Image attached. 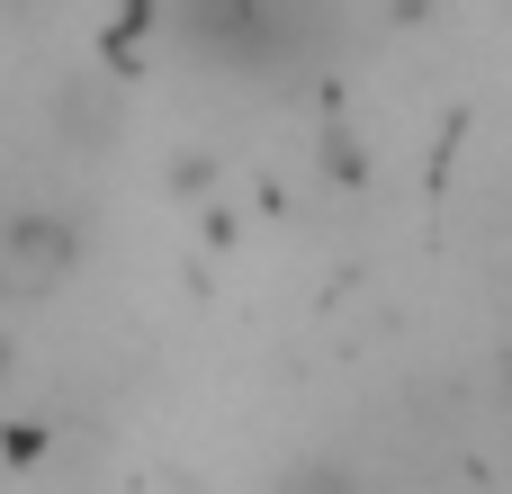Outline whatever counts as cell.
<instances>
[{
    "label": "cell",
    "mask_w": 512,
    "mask_h": 494,
    "mask_svg": "<svg viewBox=\"0 0 512 494\" xmlns=\"http://www.w3.org/2000/svg\"><path fill=\"white\" fill-rule=\"evenodd\" d=\"M180 36L234 72H279L306 54V18H288V9H198V18H180Z\"/></svg>",
    "instance_id": "6da1fadb"
},
{
    "label": "cell",
    "mask_w": 512,
    "mask_h": 494,
    "mask_svg": "<svg viewBox=\"0 0 512 494\" xmlns=\"http://www.w3.org/2000/svg\"><path fill=\"white\" fill-rule=\"evenodd\" d=\"M0 378H9V342H0Z\"/></svg>",
    "instance_id": "5b68a950"
},
{
    "label": "cell",
    "mask_w": 512,
    "mask_h": 494,
    "mask_svg": "<svg viewBox=\"0 0 512 494\" xmlns=\"http://www.w3.org/2000/svg\"><path fill=\"white\" fill-rule=\"evenodd\" d=\"M81 261V216L63 207H9L0 216V288H63Z\"/></svg>",
    "instance_id": "7a4b0ae2"
},
{
    "label": "cell",
    "mask_w": 512,
    "mask_h": 494,
    "mask_svg": "<svg viewBox=\"0 0 512 494\" xmlns=\"http://www.w3.org/2000/svg\"><path fill=\"white\" fill-rule=\"evenodd\" d=\"M117 117H126V99H117V81H99V72H72V81L54 90V126H63V144H81V153H108Z\"/></svg>",
    "instance_id": "3957f363"
},
{
    "label": "cell",
    "mask_w": 512,
    "mask_h": 494,
    "mask_svg": "<svg viewBox=\"0 0 512 494\" xmlns=\"http://www.w3.org/2000/svg\"><path fill=\"white\" fill-rule=\"evenodd\" d=\"M270 494H369V477L351 468V459H333V450H315V459H297V468H279V486Z\"/></svg>",
    "instance_id": "277c9868"
}]
</instances>
